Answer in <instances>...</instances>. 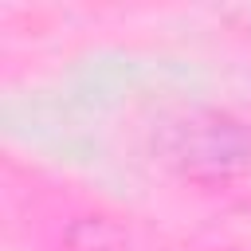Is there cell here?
<instances>
[{
    "instance_id": "cell-1",
    "label": "cell",
    "mask_w": 251,
    "mask_h": 251,
    "mask_svg": "<svg viewBox=\"0 0 251 251\" xmlns=\"http://www.w3.org/2000/svg\"><path fill=\"white\" fill-rule=\"evenodd\" d=\"M169 157L192 176H231L251 165V129L227 114H200L173 126Z\"/></svg>"
}]
</instances>
